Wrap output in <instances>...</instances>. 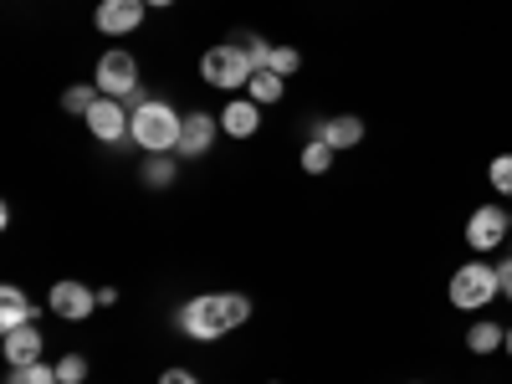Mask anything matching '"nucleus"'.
Masks as SVG:
<instances>
[{
	"mask_svg": "<svg viewBox=\"0 0 512 384\" xmlns=\"http://www.w3.org/2000/svg\"><path fill=\"white\" fill-rule=\"evenodd\" d=\"M297 67H303V52H297V47H272V72L277 77H292Z\"/></svg>",
	"mask_w": 512,
	"mask_h": 384,
	"instance_id": "obj_24",
	"label": "nucleus"
},
{
	"mask_svg": "<svg viewBox=\"0 0 512 384\" xmlns=\"http://www.w3.org/2000/svg\"><path fill=\"white\" fill-rule=\"evenodd\" d=\"M36 318V308H31V297L21 292V287H0V333H11V328H26Z\"/></svg>",
	"mask_w": 512,
	"mask_h": 384,
	"instance_id": "obj_14",
	"label": "nucleus"
},
{
	"mask_svg": "<svg viewBox=\"0 0 512 384\" xmlns=\"http://www.w3.org/2000/svg\"><path fill=\"white\" fill-rule=\"evenodd\" d=\"M118 303V287H98V308H113Z\"/></svg>",
	"mask_w": 512,
	"mask_h": 384,
	"instance_id": "obj_27",
	"label": "nucleus"
},
{
	"mask_svg": "<svg viewBox=\"0 0 512 384\" xmlns=\"http://www.w3.org/2000/svg\"><path fill=\"white\" fill-rule=\"evenodd\" d=\"M410 384H420V379H410Z\"/></svg>",
	"mask_w": 512,
	"mask_h": 384,
	"instance_id": "obj_31",
	"label": "nucleus"
},
{
	"mask_svg": "<svg viewBox=\"0 0 512 384\" xmlns=\"http://www.w3.org/2000/svg\"><path fill=\"white\" fill-rule=\"evenodd\" d=\"M313 139H323L333 154L359 149V144H364V118H359V113H328V118L313 123Z\"/></svg>",
	"mask_w": 512,
	"mask_h": 384,
	"instance_id": "obj_10",
	"label": "nucleus"
},
{
	"mask_svg": "<svg viewBox=\"0 0 512 384\" xmlns=\"http://www.w3.org/2000/svg\"><path fill=\"white\" fill-rule=\"evenodd\" d=\"M139 175H144V185L164 190V185H175V159H169V154H149Z\"/></svg>",
	"mask_w": 512,
	"mask_h": 384,
	"instance_id": "obj_18",
	"label": "nucleus"
},
{
	"mask_svg": "<svg viewBox=\"0 0 512 384\" xmlns=\"http://www.w3.org/2000/svg\"><path fill=\"white\" fill-rule=\"evenodd\" d=\"M492 297H502V277H497V267L482 262V256L451 272V308H461V313H482Z\"/></svg>",
	"mask_w": 512,
	"mask_h": 384,
	"instance_id": "obj_3",
	"label": "nucleus"
},
{
	"mask_svg": "<svg viewBox=\"0 0 512 384\" xmlns=\"http://www.w3.org/2000/svg\"><path fill=\"white\" fill-rule=\"evenodd\" d=\"M256 128H262V103L231 98V103L221 108V134H231V139H251Z\"/></svg>",
	"mask_w": 512,
	"mask_h": 384,
	"instance_id": "obj_13",
	"label": "nucleus"
},
{
	"mask_svg": "<svg viewBox=\"0 0 512 384\" xmlns=\"http://www.w3.org/2000/svg\"><path fill=\"white\" fill-rule=\"evenodd\" d=\"M180 128H185V113H175L164 98H149L144 108H134L128 139H134L144 154H175L180 149Z\"/></svg>",
	"mask_w": 512,
	"mask_h": 384,
	"instance_id": "obj_2",
	"label": "nucleus"
},
{
	"mask_svg": "<svg viewBox=\"0 0 512 384\" xmlns=\"http://www.w3.org/2000/svg\"><path fill=\"white\" fill-rule=\"evenodd\" d=\"M57 379H62V384H88V359H82V354L57 359Z\"/></svg>",
	"mask_w": 512,
	"mask_h": 384,
	"instance_id": "obj_23",
	"label": "nucleus"
},
{
	"mask_svg": "<svg viewBox=\"0 0 512 384\" xmlns=\"http://www.w3.org/2000/svg\"><path fill=\"white\" fill-rule=\"evenodd\" d=\"M497 277H502V297H507V303H512V256H507V262L497 267Z\"/></svg>",
	"mask_w": 512,
	"mask_h": 384,
	"instance_id": "obj_26",
	"label": "nucleus"
},
{
	"mask_svg": "<svg viewBox=\"0 0 512 384\" xmlns=\"http://www.w3.org/2000/svg\"><path fill=\"white\" fill-rule=\"evenodd\" d=\"M272 384H277V379H272Z\"/></svg>",
	"mask_w": 512,
	"mask_h": 384,
	"instance_id": "obj_32",
	"label": "nucleus"
},
{
	"mask_svg": "<svg viewBox=\"0 0 512 384\" xmlns=\"http://www.w3.org/2000/svg\"><path fill=\"white\" fill-rule=\"evenodd\" d=\"M236 47L251 57V67H256V72H262V67H272V47H267V41L256 36V31H241V36H236Z\"/></svg>",
	"mask_w": 512,
	"mask_h": 384,
	"instance_id": "obj_20",
	"label": "nucleus"
},
{
	"mask_svg": "<svg viewBox=\"0 0 512 384\" xmlns=\"http://www.w3.org/2000/svg\"><path fill=\"white\" fill-rule=\"evenodd\" d=\"M98 98H103V93H98V82H72V88L62 93V113H77V118H88Z\"/></svg>",
	"mask_w": 512,
	"mask_h": 384,
	"instance_id": "obj_17",
	"label": "nucleus"
},
{
	"mask_svg": "<svg viewBox=\"0 0 512 384\" xmlns=\"http://www.w3.org/2000/svg\"><path fill=\"white\" fill-rule=\"evenodd\" d=\"M282 93H287V77H277L272 67H262V72H251V82H246V98L251 103H282Z\"/></svg>",
	"mask_w": 512,
	"mask_h": 384,
	"instance_id": "obj_15",
	"label": "nucleus"
},
{
	"mask_svg": "<svg viewBox=\"0 0 512 384\" xmlns=\"http://www.w3.org/2000/svg\"><path fill=\"white\" fill-rule=\"evenodd\" d=\"M216 134H221V118L216 113H185V128H180V159H200V154H210V144H216Z\"/></svg>",
	"mask_w": 512,
	"mask_h": 384,
	"instance_id": "obj_11",
	"label": "nucleus"
},
{
	"mask_svg": "<svg viewBox=\"0 0 512 384\" xmlns=\"http://www.w3.org/2000/svg\"><path fill=\"white\" fill-rule=\"evenodd\" d=\"M303 169H308V175H328V169H333V149H328L323 139H313V144L303 149Z\"/></svg>",
	"mask_w": 512,
	"mask_h": 384,
	"instance_id": "obj_22",
	"label": "nucleus"
},
{
	"mask_svg": "<svg viewBox=\"0 0 512 384\" xmlns=\"http://www.w3.org/2000/svg\"><path fill=\"white\" fill-rule=\"evenodd\" d=\"M246 318H251V297H241V292H205L180 308V328L190 338H200V344H216V338H226Z\"/></svg>",
	"mask_w": 512,
	"mask_h": 384,
	"instance_id": "obj_1",
	"label": "nucleus"
},
{
	"mask_svg": "<svg viewBox=\"0 0 512 384\" xmlns=\"http://www.w3.org/2000/svg\"><path fill=\"white\" fill-rule=\"evenodd\" d=\"M0 354H6V364H11V369H26V364H36V359H41V333H36V323H26V328H11V333H0Z\"/></svg>",
	"mask_w": 512,
	"mask_h": 384,
	"instance_id": "obj_12",
	"label": "nucleus"
},
{
	"mask_svg": "<svg viewBox=\"0 0 512 384\" xmlns=\"http://www.w3.org/2000/svg\"><path fill=\"white\" fill-rule=\"evenodd\" d=\"M47 308H52L57 318H67V323H88L93 308H98V292L82 287L77 277H67V282H57V287L47 292Z\"/></svg>",
	"mask_w": 512,
	"mask_h": 384,
	"instance_id": "obj_7",
	"label": "nucleus"
},
{
	"mask_svg": "<svg viewBox=\"0 0 512 384\" xmlns=\"http://www.w3.org/2000/svg\"><path fill=\"white\" fill-rule=\"evenodd\" d=\"M128 123H134V113H128V103H118V98H98L93 113H88V128H93L98 144H123Z\"/></svg>",
	"mask_w": 512,
	"mask_h": 384,
	"instance_id": "obj_9",
	"label": "nucleus"
},
{
	"mask_svg": "<svg viewBox=\"0 0 512 384\" xmlns=\"http://www.w3.org/2000/svg\"><path fill=\"white\" fill-rule=\"evenodd\" d=\"M159 384H200V379H195L190 369H164V374H159Z\"/></svg>",
	"mask_w": 512,
	"mask_h": 384,
	"instance_id": "obj_25",
	"label": "nucleus"
},
{
	"mask_svg": "<svg viewBox=\"0 0 512 384\" xmlns=\"http://www.w3.org/2000/svg\"><path fill=\"white\" fill-rule=\"evenodd\" d=\"M6 384H62V379H57V364H41V359H36V364H26V369H11Z\"/></svg>",
	"mask_w": 512,
	"mask_h": 384,
	"instance_id": "obj_19",
	"label": "nucleus"
},
{
	"mask_svg": "<svg viewBox=\"0 0 512 384\" xmlns=\"http://www.w3.org/2000/svg\"><path fill=\"white\" fill-rule=\"evenodd\" d=\"M507 236H512V226H507L502 205H482V210H472V221H466V246H472L477 256L507 246Z\"/></svg>",
	"mask_w": 512,
	"mask_h": 384,
	"instance_id": "obj_6",
	"label": "nucleus"
},
{
	"mask_svg": "<svg viewBox=\"0 0 512 384\" xmlns=\"http://www.w3.org/2000/svg\"><path fill=\"white\" fill-rule=\"evenodd\" d=\"M487 180H492V190H497V195H507V200H512V154H497V159L487 164Z\"/></svg>",
	"mask_w": 512,
	"mask_h": 384,
	"instance_id": "obj_21",
	"label": "nucleus"
},
{
	"mask_svg": "<svg viewBox=\"0 0 512 384\" xmlns=\"http://www.w3.org/2000/svg\"><path fill=\"white\" fill-rule=\"evenodd\" d=\"M144 0H98V11H93V26L103 36H128V31H139L144 26Z\"/></svg>",
	"mask_w": 512,
	"mask_h": 384,
	"instance_id": "obj_8",
	"label": "nucleus"
},
{
	"mask_svg": "<svg viewBox=\"0 0 512 384\" xmlns=\"http://www.w3.org/2000/svg\"><path fill=\"white\" fill-rule=\"evenodd\" d=\"M507 344V328H497L492 318H477L472 328H466V349L472 354H497Z\"/></svg>",
	"mask_w": 512,
	"mask_h": 384,
	"instance_id": "obj_16",
	"label": "nucleus"
},
{
	"mask_svg": "<svg viewBox=\"0 0 512 384\" xmlns=\"http://www.w3.org/2000/svg\"><path fill=\"white\" fill-rule=\"evenodd\" d=\"M507 226H512V210H507Z\"/></svg>",
	"mask_w": 512,
	"mask_h": 384,
	"instance_id": "obj_30",
	"label": "nucleus"
},
{
	"mask_svg": "<svg viewBox=\"0 0 512 384\" xmlns=\"http://www.w3.org/2000/svg\"><path fill=\"white\" fill-rule=\"evenodd\" d=\"M251 57L236 47V41H221V47H210L200 57V77L210 82V88H221V93H241L246 82H251Z\"/></svg>",
	"mask_w": 512,
	"mask_h": 384,
	"instance_id": "obj_4",
	"label": "nucleus"
},
{
	"mask_svg": "<svg viewBox=\"0 0 512 384\" xmlns=\"http://www.w3.org/2000/svg\"><path fill=\"white\" fill-rule=\"evenodd\" d=\"M502 349H507V359H512V328H507V344H502Z\"/></svg>",
	"mask_w": 512,
	"mask_h": 384,
	"instance_id": "obj_29",
	"label": "nucleus"
},
{
	"mask_svg": "<svg viewBox=\"0 0 512 384\" xmlns=\"http://www.w3.org/2000/svg\"><path fill=\"white\" fill-rule=\"evenodd\" d=\"M93 82H98V93L103 98H128L134 88H144L139 82V62H134V52H123V47H113V52H103L98 57V72H93Z\"/></svg>",
	"mask_w": 512,
	"mask_h": 384,
	"instance_id": "obj_5",
	"label": "nucleus"
},
{
	"mask_svg": "<svg viewBox=\"0 0 512 384\" xmlns=\"http://www.w3.org/2000/svg\"><path fill=\"white\" fill-rule=\"evenodd\" d=\"M144 6H175V0H144Z\"/></svg>",
	"mask_w": 512,
	"mask_h": 384,
	"instance_id": "obj_28",
	"label": "nucleus"
}]
</instances>
